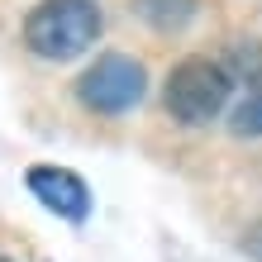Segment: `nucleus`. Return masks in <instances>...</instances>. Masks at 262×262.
Here are the masks:
<instances>
[{
  "instance_id": "nucleus-1",
  "label": "nucleus",
  "mask_w": 262,
  "mask_h": 262,
  "mask_svg": "<svg viewBox=\"0 0 262 262\" xmlns=\"http://www.w3.org/2000/svg\"><path fill=\"white\" fill-rule=\"evenodd\" d=\"M100 29L96 0H38L24 19V48L43 62H72L100 38Z\"/></svg>"
},
{
  "instance_id": "nucleus-2",
  "label": "nucleus",
  "mask_w": 262,
  "mask_h": 262,
  "mask_svg": "<svg viewBox=\"0 0 262 262\" xmlns=\"http://www.w3.org/2000/svg\"><path fill=\"white\" fill-rule=\"evenodd\" d=\"M229 86H234V76H229L220 62H210V57H181V62L167 72V86H162V100H167V115L181 119V124H210V119H220V110L229 105Z\"/></svg>"
},
{
  "instance_id": "nucleus-3",
  "label": "nucleus",
  "mask_w": 262,
  "mask_h": 262,
  "mask_svg": "<svg viewBox=\"0 0 262 262\" xmlns=\"http://www.w3.org/2000/svg\"><path fill=\"white\" fill-rule=\"evenodd\" d=\"M148 96V67L129 53H100L81 76H76V100L91 115H129Z\"/></svg>"
},
{
  "instance_id": "nucleus-4",
  "label": "nucleus",
  "mask_w": 262,
  "mask_h": 262,
  "mask_svg": "<svg viewBox=\"0 0 262 262\" xmlns=\"http://www.w3.org/2000/svg\"><path fill=\"white\" fill-rule=\"evenodd\" d=\"M24 186H29V195H34L48 214H57V220H67V224H86L91 186L72 172V167H29Z\"/></svg>"
},
{
  "instance_id": "nucleus-5",
  "label": "nucleus",
  "mask_w": 262,
  "mask_h": 262,
  "mask_svg": "<svg viewBox=\"0 0 262 262\" xmlns=\"http://www.w3.org/2000/svg\"><path fill=\"white\" fill-rule=\"evenodd\" d=\"M134 10H138V19L148 29H158V34H181V29L195 19L200 0H134Z\"/></svg>"
},
{
  "instance_id": "nucleus-6",
  "label": "nucleus",
  "mask_w": 262,
  "mask_h": 262,
  "mask_svg": "<svg viewBox=\"0 0 262 262\" xmlns=\"http://www.w3.org/2000/svg\"><path fill=\"white\" fill-rule=\"evenodd\" d=\"M234 81H262V43L257 38H243L229 48V67H224Z\"/></svg>"
},
{
  "instance_id": "nucleus-7",
  "label": "nucleus",
  "mask_w": 262,
  "mask_h": 262,
  "mask_svg": "<svg viewBox=\"0 0 262 262\" xmlns=\"http://www.w3.org/2000/svg\"><path fill=\"white\" fill-rule=\"evenodd\" d=\"M229 129H234L238 138H262V91H253V96H243V100L234 105Z\"/></svg>"
},
{
  "instance_id": "nucleus-8",
  "label": "nucleus",
  "mask_w": 262,
  "mask_h": 262,
  "mask_svg": "<svg viewBox=\"0 0 262 262\" xmlns=\"http://www.w3.org/2000/svg\"><path fill=\"white\" fill-rule=\"evenodd\" d=\"M0 262H14V257H0Z\"/></svg>"
}]
</instances>
